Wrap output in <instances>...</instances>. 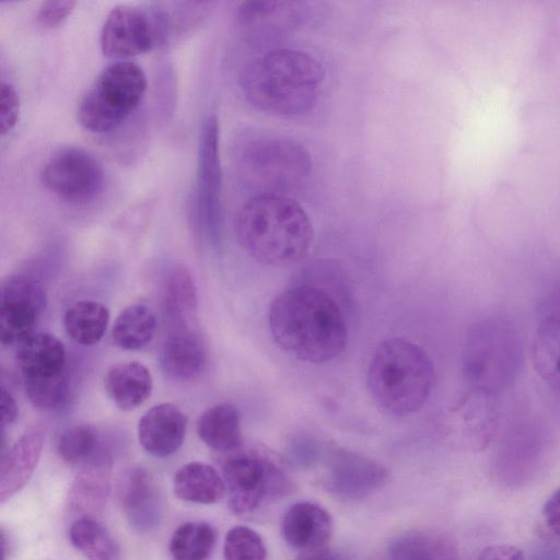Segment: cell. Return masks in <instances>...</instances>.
I'll use <instances>...</instances> for the list:
<instances>
[{
  "mask_svg": "<svg viewBox=\"0 0 560 560\" xmlns=\"http://www.w3.org/2000/svg\"><path fill=\"white\" fill-rule=\"evenodd\" d=\"M156 318L150 307L132 304L122 310L112 328L114 343L124 350H139L152 340Z\"/></svg>",
  "mask_w": 560,
  "mask_h": 560,
  "instance_id": "obj_31",
  "label": "cell"
},
{
  "mask_svg": "<svg viewBox=\"0 0 560 560\" xmlns=\"http://www.w3.org/2000/svg\"><path fill=\"white\" fill-rule=\"evenodd\" d=\"M187 418L179 407L163 402L150 408L138 423V440L149 454L167 457L176 453L185 439Z\"/></svg>",
  "mask_w": 560,
  "mask_h": 560,
  "instance_id": "obj_16",
  "label": "cell"
},
{
  "mask_svg": "<svg viewBox=\"0 0 560 560\" xmlns=\"http://www.w3.org/2000/svg\"><path fill=\"white\" fill-rule=\"evenodd\" d=\"M284 540L300 551L325 547L334 532L332 517L324 508L312 502H299L282 517Z\"/></svg>",
  "mask_w": 560,
  "mask_h": 560,
  "instance_id": "obj_18",
  "label": "cell"
},
{
  "mask_svg": "<svg viewBox=\"0 0 560 560\" xmlns=\"http://www.w3.org/2000/svg\"><path fill=\"white\" fill-rule=\"evenodd\" d=\"M20 115V98L15 88L9 82L0 85V130L4 136L16 125Z\"/></svg>",
  "mask_w": 560,
  "mask_h": 560,
  "instance_id": "obj_36",
  "label": "cell"
},
{
  "mask_svg": "<svg viewBox=\"0 0 560 560\" xmlns=\"http://www.w3.org/2000/svg\"><path fill=\"white\" fill-rule=\"evenodd\" d=\"M444 420L448 434L459 443L470 448H482L498 428L494 396L471 389L448 409Z\"/></svg>",
  "mask_w": 560,
  "mask_h": 560,
  "instance_id": "obj_13",
  "label": "cell"
},
{
  "mask_svg": "<svg viewBox=\"0 0 560 560\" xmlns=\"http://www.w3.org/2000/svg\"><path fill=\"white\" fill-rule=\"evenodd\" d=\"M295 560H347L343 555L330 548L322 547L318 549L301 551Z\"/></svg>",
  "mask_w": 560,
  "mask_h": 560,
  "instance_id": "obj_41",
  "label": "cell"
},
{
  "mask_svg": "<svg viewBox=\"0 0 560 560\" xmlns=\"http://www.w3.org/2000/svg\"><path fill=\"white\" fill-rule=\"evenodd\" d=\"M45 431L34 427L24 432L0 460V502L3 503L19 492L31 479L40 457Z\"/></svg>",
  "mask_w": 560,
  "mask_h": 560,
  "instance_id": "obj_17",
  "label": "cell"
},
{
  "mask_svg": "<svg viewBox=\"0 0 560 560\" xmlns=\"http://www.w3.org/2000/svg\"><path fill=\"white\" fill-rule=\"evenodd\" d=\"M175 494L184 501L213 504L225 494L223 477L209 464L190 462L179 467L174 476Z\"/></svg>",
  "mask_w": 560,
  "mask_h": 560,
  "instance_id": "obj_24",
  "label": "cell"
},
{
  "mask_svg": "<svg viewBox=\"0 0 560 560\" xmlns=\"http://www.w3.org/2000/svg\"><path fill=\"white\" fill-rule=\"evenodd\" d=\"M103 383L109 399L122 411L137 409L148 400L153 388L149 369L138 361L112 365Z\"/></svg>",
  "mask_w": 560,
  "mask_h": 560,
  "instance_id": "obj_21",
  "label": "cell"
},
{
  "mask_svg": "<svg viewBox=\"0 0 560 560\" xmlns=\"http://www.w3.org/2000/svg\"><path fill=\"white\" fill-rule=\"evenodd\" d=\"M217 540L214 528L206 522H187L173 533L168 550L173 560H208Z\"/></svg>",
  "mask_w": 560,
  "mask_h": 560,
  "instance_id": "obj_32",
  "label": "cell"
},
{
  "mask_svg": "<svg viewBox=\"0 0 560 560\" xmlns=\"http://www.w3.org/2000/svg\"><path fill=\"white\" fill-rule=\"evenodd\" d=\"M307 18L308 7L301 1L253 0L243 2L237 10L242 25L276 36L294 30Z\"/></svg>",
  "mask_w": 560,
  "mask_h": 560,
  "instance_id": "obj_20",
  "label": "cell"
},
{
  "mask_svg": "<svg viewBox=\"0 0 560 560\" xmlns=\"http://www.w3.org/2000/svg\"><path fill=\"white\" fill-rule=\"evenodd\" d=\"M388 560H459L455 545L442 534L415 530L396 537Z\"/></svg>",
  "mask_w": 560,
  "mask_h": 560,
  "instance_id": "obj_27",
  "label": "cell"
},
{
  "mask_svg": "<svg viewBox=\"0 0 560 560\" xmlns=\"http://www.w3.org/2000/svg\"><path fill=\"white\" fill-rule=\"evenodd\" d=\"M434 368L427 352L405 338H389L375 349L368 369V387L386 413L405 417L427 402Z\"/></svg>",
  "mask_w": 560,
  "mask_h": 560,
  "instance_id": "obj_4",
  "label": "cell"
},
{
  "mask_svg": "<svg viewBox=\"0 0 560 560\" xmlns=\"http://www.w3.org/2000/svg\"><path fill=\"white\" fill-rule=\"evenodd\" d=\"M44 288L27 277H13L2 284L0 296V340L20 346L35 334L46 308Z\"/></svg>",
  "mask_w": 560,
  "mask_h": 560,
  "instance_id": "obj_11",
  "label": "cell"
},
{
  "mask_svg": "<svg viewBox=\"0 0 560 560\" xmlns=\"http://www.w3.org/2000/svg\"><path fill=\"white\" fill-rule=\"evenodd\" d=\"M196 211L212 242L220 240L222 226V172L219 154V126L215 115L202 122L198 144Z\"/></svg>",
  "mask_w": 560,
  "mask_h": 560,
  "instance_id": "obj_10",
  "label": "cell"
},
{
  "mask_svg": "<svg viewBox=\"0 0 560 560\" xmlns=\"http://www.w3.org/2000/svg\"><path fill=\"white\" fill-rule=\"evenodd\" d=\"M69 540L86 560H120V547L107 528L94 517L74 520Z\"/></svg>",
  "mask_w": 560,
  "mask_h": 560,
  "instance_id": "obj_30",
  "label": "cell"
},
{
  "mask_svg": "<svg viewBox=\"0 0 560 560\" xmlns=\"http://www.w3.org/2000/svg\"><path fill=\"white\" fill-rule=\"evenodd\" d=\"M241 166L260 194H281L301 184L312 160L303 145L277 135L250 137L241 150Z\"/></svg>",
  "mask_w": 560,
  "mask_h": 560,
  "instance_id": "obj_8",
  "label": "cell"
},
{
  "mask_svg": "<svg viewBox=\"0 0 560 560\" xmlns=\"http://www.w3.org/2000/svg\"><path fill=\"white\" fill-rule=\"evenodd\" d=\"M119 498L124 514L135 530L145 534L159 527L163 516L162 499L145 469L133 467L125 472Z\"/></svg>",
  "mask_w": 560,
  "mask_h": 560,
  "instance_id": "obj_15",
  "label": "cell"
},
{
  "mask_svg": "<svg viewBox=\"0 0 560 560\" xmlns=\"http://www.w3.org/2000/svg\"><path fill=\"white\" fill-rule=\"evenodd\" d=\"M324 69L312 56L291 48L272 49L247 63L240 85L257 109L278 117H299L317 103Z\"/></svg>",
  "mask_w": 560,
  "mask_h": 560,
  "instance_id": "obj_2",
  "label": "cell"
},
{
  "mask_svg": "<svg viewBox=\"0 0 560 560\" xmlns=\"http://www.w3.org/2000/svg\"><path fill=\"white\" fill-rule=\"evenodd\" d=\"M522 354L521 337L510 319L482 318L469 328L464 343V377L470 389L495 397L514 383Z\"/></svg>",
  "mask_w": 560,
  "mask_h": 560,
  "instance_id": "obj_5",
  "label": "cell"
},
{
  "mask_svg": "<svg viewBox=\"0 0 560 560\" xmlns=\"http://www.w3.org/2000/svg\"><path fill=\"white\" fill-rule=\"evenodd\" d=\"M23 382L26 397L39 410L60 409L69 398V386L65 373L43 378H23Z\"/></svg>",
  "mask_w": 560,
  "mask_h": 560,
  "instance_id": "obj_34",
  "label": "cell"
},
{
  "mask_svg": "<svg viewBox=\"0 0 560 560\" xmlns=\"http://www.w3.org/2000/svg\"><path fill=\"white\" fill-rule=\"evenodd\" d=\"M199 439L210 448L231 453L242 446L241 418L237 408L222 402L206 409L197 421Z\"/></svg>",
  "mask_w": 560,
  "mask_h": 560,
  "instance_id": "obj_25",
  "label": "cell"
},
{
  "mask_svg": "<svg viewBox=\"0 0 560 560\" xmlns=\"http://www.w3.org/2000/svg\"><path fill=\"white\" fill-rule=\"evenodd\" d=\"M110 314L101 302L80 300L63 314L62 325L67 335L77 343L93 346L104 337Z\"/></svg>",
  "mask_w": 560,
  "mask_h": 560,
  "instance_id": "obj_29",
  "label": "cell"
},
{
  "mask_svg": "<svg viewBox=\"0 0 560 560\" xmlns=\"http://www.w3.org/2000/svg\"><path fill=\"white\" fill-rule=\"evenodd\" d=\"M75 1L50 0L45 1L38 8L36 18L40 26L54 28L60 25L73 11Z\"/></svg>",
  "mask_w": 560,
  "mask_h": 560,
  "instance_id": "obj_37",
  "label": "cell"
},
{
  "mask_svg": "<svg viewBox=\"0 0 560 560\" xmlns=\"http://www.w3.org/2000/svg\"><path fill=\"white\" fill-rule=\"evenodd\" d=\"M165 312L175 330H191L197 318L198 299L194 278L185 266L175 267L166 280Z\"/></svg>",
  "mask_w": 560,
  "mask_h": 560,
  "instance_id": "obj_28",
  "label": "cell"
},
{
  "mask_svg": "<svg viewBox=\"0 0 560 560\" xmlns=\"http://www.w3.org/2000/svg\"><path fill=\"white\" fill-rule=\"evenodd\" d=\"M477 560H525V556L516 546L494 544L483 548Z\"/></svg>",
  "mask_w": 560,
  "mask_h": 560,
  "instance_id": "obj_38",
  "label": "cell"
},
{
  "mask_svg": "<svg viewBox=\"0 0 560 560\" xmlns=\"http://www.w3.org/2000/svg\"><path fill=\"white\" fill-rule=\"evenodd\" d=\"M267 550L260 535L247 526L232 527L225 535L224 560H266Z\"/></svg>",
  "mask_w": 560,
  "mask_h": 560,
  "instance_id": "obj_35",
  "label": "cell"
},
{
  "mask_svg": "<svg viewBox=\"0 0 560 560\" xmlns=\"http://www.w3.org/2000/svg\"><path fill=\"white\" fill-rule=\"evenodd\" d=\"M44 187L70 203H85L101 191L104 172L89 152L80 148L56 151L40 171Z\"/></svg>",
  "mask_w": 560,
  "mask_h": 560,
  "instance_id": "obj_9",
  "label": "cell"
},
{
  "mask_svg": "<svg viewBox=\"0 0 560 560\" xmlns=\"http://www.w3.org/2000/svg\"><path fill=\"white\" fill-rule=\"evenodd\" d=\"M109 477V463L105 458L84 465L69 489L66 504L68 514L74 520L100 514L107 502Z\"/></svg>",
  "mask_w": 560,
  "mask_h": 560,
  "instance_id": "obj_19",
  "label": "cell"
},
{
  "mask_svg": "<svg viewBox=\"0 0 560 560\" xmlns=\"http://www.w3.org/2000/svg\"><path fill=\"white\" fill-rule=\"evenodd\" d=\"M387 470L377 462L348 450H336L330 458L327 487L339 497L362 499L380 489Z\"/></svg>",
  "mask_w": 560,
  "mask_h": 560,
  "instance_id": "obj_14",
  "label": "cell"
},
{
  "mask_svg": "<svg viewBox=\"0 0 560 560\" xmlns=\"http://www.w3.org/2000/svg\"><path fill=\"white\" fill-rule=\"evenodd\" d=\"M145 90L147 78L138 65L130 61L113 62L83 95L78 119L92 132L110 131L136 109Z\"/></svg>",
  "mask_w": 560,
  "mask_h": 560,
  "instance_id": "obj_6",
  "label": "cell"
},
{
  "mask_svg": "<svg viewBox=\"0 0 560 560\" xmlns=\"http://www.w3.org/2000/svg\"><path fill=\"white\" fill-rule=\"evenodd\" d=\"M16 361L23 378H43L65 373L66 350L55 336L35 332L18 346Z\"/></svg>",
  "mask_w": 560,
  "mask_h": 560,
  "instance_id": "obj_23",
  "label": "cell"
},
{
  "mask_svg": "<svg viewBox=\"0 0 560 560\" xmlns=\"http://www.w3.org/2000/svg\"><path fill=\"white\" fill-rule=\"evenodd\" d=\"M244 250L262 265L281 267L299 261L313 242V225L303 207L288 195L252 197L236 218Z\"/></svg>",
  "mask_w": 560,
  "mask_h": 560,
  "instance_id": "obj_3",
  "label": "cell"
},
{
  "mask_svg": "<svg viewBox=\"0 0 560 560\" xmlns=\"http://www.w3.org/2000/svg\"><path fill=\"white\" fill-rule=\"evenodd\" d=\"M100 440L95 429L89 424H73L65 429L57 440V453L68 464L86 465L101 458L97 456Z\"/></svg>",
  "mask_w": 560,
  "mask_h": 560,
  "instance_id": "obj_33",
  "label": "cell"
},
{
  "mask_svg": "<svg viewBox=\"0 0 560 560\" xmlns=\"http://www.w3.org/2000/svg\"><path fill=\"white\" fill-rule=\"evenodd\" d=\"M542 514L549 529L560 536V488L546 501Z\"/></svg>",
  "mask_w": 560,
  "mask_h": 560,
  "instance_id": "obj_39",
  "label": "cell"
},
{
  "mask_svg": "<svg viewBox=\"0 0 560 560\" xmlns=\"http://www.w3.org/2000/svg\"><path fill=\"white\" fill-rule=\"evenodd\" d=\"M268 324L281 349L308 363L330 361L347 345V325L338 303L314 285L279 293L269 306Z\"/></svg>",
  "mask_w": 560,
  "mask_h": 560,
  "instance_id": "obj_1",
  "label": "cell"
},
{
  "mask_svg": "<svg viewBox=\"0 0 560 560\" xmlns=\"http://www.w3.org/2000/svg\"><path fill=\"white\" fill-rule=\"evenodd\" d=\"M0 406H1V425H2V431H3L5 429V427L14 423V421L16 420L18 415H19V408H18L14 397L3 386L1 387Z\"/></svg>",
  "mask_w": 560,
  "mask_h": 560,
  "instance_id": "obj_40",
  "label": "cell"
},
{
  "mask_svg": "<svg viewBox=\"0 0 560 560\" xmlns=\"http://www.w3.org/2000/svg\"><path fill=\"white\" fill-rule=\"evenodd\" d=\"M156 23L136 7L117 5L107 14L101 48L108 58H127L149 51L158 38Z\"/></svg>",
  "mask_w": 560,
  "mask_h": 560,
  "instance_id": "obj_12",
  "label": "cell"
},
{
  "mask_svg": "<svg viewBox=\"0 0 560 560\" xmlns=\"http://www.w3.org/2000/svg\"><path fill=\"white\" fill-rule=\"evenodd\" d=\"M532 358L541 381L560 394V313L547 316L538 325Z\"/></svg>",
  "mask_w": 560,
  "mask_h": 560,
  "instance_id": "obj_26",
  "label": "cell"
},
{
  "mask_svg": "<svg viewBox=\"0 0 560 560\" xmlns=\"http://www.w3.org/2000/svg\"><path fill=\"white\" fill-rule=\"evenodd\" d=\"M229 506L240 516L248 515L266 501L287 495L292 480L277 460L258 448H237L222 462Z\"/></svg>",
  "mask_w": 560,
  "mask_h": 560,
  "instance_id": "obj_7",
  "label": "cell"
},
{
  "mask_svg": "<svg viewBox=\"0 0 560 560\" xmlns=\"http://www.w3.org/2000/svg\"><path fill=\"white\" fill-rule=\"evenodd\" d=\"M206 363V349L192 330H174L163 342L160 364L174 380H195L202 373Z\"/></svg>",
  "mask_w": 560,
  "mask_h": 560,
  "instance_id": "obj_22",
  "label": "cell"
}]
</instances>
